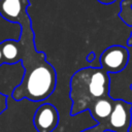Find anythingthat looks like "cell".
Wrapping results in <instances>:
<instances>
[{
  "label": "cell",
  "instance_id": "7",
  "mask_svg": "<svg viewBox=\"0 0 132 132\" xmlns=\"http://www.w3.org/2000/svg\"><path fill=\"white\" fill-rule=\"evenodd\" d=\"M114 102L116 99H112L110 96H107L97 100L93 104V106L89 109V111L92 118L97 122V124H100L105 128V124L113 110Z\"/></svg>",
  "mask_w": 132,
  "mask_h": 132
},
{
  "label": "cell",
  "instance_id": "16",
  "mask_svg": "<svg viewBox=\"0 0 132 132\" xmlns=\"http://www.w3.org/2000/svg\"><path fill=\"white\" fill-rule=\"evenodd\" d=\"M130 90H131V91H132V84H131V85H130Z\"/></svg>",
  "mask_w": 132,
  "mask_h": 132
},
{
  "label": "cell",
  "instance_id": "9",
  "mask_svg": "<svg viewBox=\"0 0 132 132\" xmlns=\"http://www.w3.org/2000/svg\"><path fill=\"white\" fill-rule=\"evenodd\" d=\"M132 0H124L122 1V11L119 13L120 18L127 24L128 26H132Z\"/></svg>",
  "mask_w": 132,
  "mask_h": 132
},
{
  "label": "cell",
  "instance_id": "10",
  "mask_svg": "<svg viewBox=\"0 0 132 132\" xmlns=\"http://www.w3.org/2000/svg\"><path fill=\"white\" fill-rule=\"evenodd\" d=\"M7 108V96L0 92V114H2Z\"/></svg>",
  "mask_w": 132,
  "mask_h": 132
},
{
  "label": "cell",
  "instance_id": "1",
  "mask_svg": "<svg viewBox=\"0 0 132 132\" xmlns=\"http://www.w3.org/2000/svg\"><path fill=\"white\" fill-rule=\"evenodd\" d=\"M18 24L21 26L20 61L25 72L21 84L13 89L11 96L15 101L26 98L33 102H40L55 91L57 73L52 64L46 61L45 54L36 51L29 14L22 18Z\"/></svg>",
  "mask_w": 132,
  "mask_h": 132
},
{
  "label": "cell",
  "instance_id": "13",
  "mask_svg": "<svg viewBox=\"0 0 132 132\" xmlns=\"http://www.w3.org/2000/svg\"><path fill=\"white\" fill-rule=\"evenodd\" d=\"M4 63V57H3V53H2V47H1V43H0V66H2Z\"/></svg>",
  "mask_w": 132,
  "mask_h": 132
},
{
  "label": "cell",
  "instance_id": "4",
  "mask_svg": "<svg viewBox=\"0 0 132 132\" xmlns=\"http://www.w3.org/2000/svg\"><path fill=\"white\" fill-rule=\"evenodd\" d=\"M129 61V52L125 46L111 45L100 56V67L108 73H119L125 69Z\"/></svg>",
  "mask_w": 132,
  "mask_h": 132
},
{
  "label": "cell",
  "instance_id": "3",
  "mask_svg": "<svg viewBox=\"0 0 132 132\" xmlns=\"http://www.w3.org/2000/svg\"><path fill=\"white\" fill-rule=\"evenodd\" d=\"M132 122V103L116 99L113 110L105 124L106 131L129 132Z\"/></svg>",
  "mask_w": 132,
  "mask_h": 132
},
{
  "label": "cell",
  "instance_id": "5",
  "mask_svg": "<svg viewBox=\"0 0 132 132\" xmlns=\"http://www.w3.org/2000/svg\"><path fill=\"white\" fill-rule=\"evenodd\" d=\"M59 123L58 109L51 103L41 104L33 117V125L37 132H53Z\"/></svg>",
  "mask_w": 132,
  "mask_h": 132
},
{
  "label": "cell",
  "instance_id": "15",
  "mask_svg": "<svg viewBox=\"0 0 132 132\" xmlns=\"http://www.w3.org/2000/svg\"><path fill=\"white\" fill-rule=\"evenodd\" d=\"M127 44H128V46H132V32H131L130 38L127 40Z\"/></svg>",
  "mask_w": 132,
  "mask_h": 132
},
{
  "label": "cell",
  "instance_id": "14",
  "mask_svg": "<svg viewBox=\"0 0 132 132\" xmlns=\"http://www.w3.org/2000/svg\"><path fill=\"white\" fill-rule=\"evenodd\" d=\"M100 3H102V4H105V5H108V4H111V3H113L116 0H98Z\"/></svg>",
  "mask_w": 132,
  "mask_h": 132
},
{
  "label": "cell",
  "instance_id": "8",
  "mask_svg": "<svg viewBox=\"0 0 132 132\" xmlns=\"http://www.w3.org/2000/svg\"><path fill=\"white\" fill-rule=\"evenodd\" d=\"M1 47L5 64H14L16 62H20L21 47L19 40L6 39L1 42Z\"/></svg>",
  "mask_w": 132,
  "mask_h": 132
},
{
  "label": "cell",
  "instance_id": "6",
  "mask_svg": "<svg viewBox=\"0 0 132 132\" xmlns=\"http://www.w3.org/2000/svg\"><path fill=\"white\" fill-rule=\"evenodd\" d=\"M29 6V0H0V15L8 22L18 24L28 13Z\"/></svg>",
  "mask_w": 132,
  "mask_h": 132
},
{
  "label": "cell",
  "instance_id": "12",
  "mask_svg": "<svg viewBox=\"0 0 132 132\" xmlns=\"http://www.w3.org/2000/svg\"><path fill=\"white\" fill-rule=\"evenodd\" d=\"M94 59H95V53H94V52H91V53L87 56V61H88V62H92V61H94Z\"/></svg>",
  "mask_w": 132,
  "mask_h": 132
},
{
  "label": "cell",
  "instance_id": "11",
  "mask_svg": "<svg viewBox=\"0 0 132 132\" xmlns=\"http://www.w3.org/2000/svg\"><path fill=\"white\" fill-rule=\"evenodd\" d=\"M105 131H106V129L102 125L97 124V125H95L93 127H90V128H87V129H85L80 132H105Z\"/></svg>",
  "mask_w": 132,
  "mask_h": 132
},
{
  "label": "cell",
  "instance_id": "2",
  "mask_svg": "<svg viewBox=\"0 0 132 132\" xmlns=\"http://www.w3.org/2000/svg\"><path fill=\"white\" fill-rule=\"evenodd\" d=\"M109 73L101 67H86L75 71L70 78V114L89 110L93 104L109 96Z\"/></svg>",
  "mask_w": 132,
  "mask_h": 132
}]
</instances>
